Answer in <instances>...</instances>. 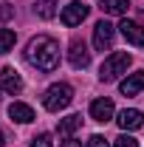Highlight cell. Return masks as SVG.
Listing matches in <instances>:
<instances>
[{
  "label": "cell",
  "instance_id": "obj_8",
  "mask_svg": "<svg viewBox=\"0 0 144 147\" xmlns=\"http://www.w3.org/2000/svg\"><path fill=\"white\" fill-rule=\"evenodd\" d=\"M113 110H116V108H113V102H110L108 96L90 102V116H93V122H102V125L110 122V119H113Z\"/></svg>",
  "mask_w": 144,
  "mask_h": 147
},
{
  "label": "cell",
  "instance_id": "obj_15",
  "mask_svg": "<svg viewBox=\"0 0 144 147\" xmlns=\"http://www.w3.org/2000/svg\"><path fill=\"white\" fill-rule=\"evenodd\" d=\"M34 11H37V17L51 20L57 14V0H37V3H34Z\"/></svg>",
  "mask_w": 144,
  "mask_h": 147
},
{
  "label": "cell",
  "instance_id": "obj_4",
  "mask_svg": "<svg viewBox=\"0 0 144 147\" xmlns=\"http://www.w3.org/2000/svg\"><path fill=\"white\" fill-rule=\"evenodd\" d=\"M113 37H116V28L110 26L108 20H99L96 26H93V45H96V51H105L113 45Z\"/></svg>",
  "mask_w": 144,
  "mask_h": 147
},
{
  "label": "cell",
  "instance_id": "obj_11",
  "mask_svg": "<svg viewBox=\"0 0 144 147\" xmlns=\"http://www.w3.org/2000/svg\"><path fill=\"white\" fill-rule=\"evenodd\" d=\"M9 116H11V122H20V125L34 122V110L28 108V105H23V102H11L9 105Z\"/></svg>",
  "mask_w": 144,
  "mask_h": 147
},
{
  "label": "cell",
  "instance_id": "obj_19",
  "mask_svg": "<svg viewBox=\"0 0 144 147\" xmlns=\"http://www.w3.org/2000/svg\"><path fill=\"white\" fill-rule=\"evenodd\" d=\"M14 17V6L11 3H0V20H11Z\"/></svg>",
  "mask_w": 144,
  "mask_h": 147
},
{
  "label": "cell",
  "instance_id": "obj_6",
  "mask_svg": "<svg viewBox=\"0 0 144 147\" xmlns=\"http://www.w3.org/2000/svg\"><path fill=\"white\" fill-rule=\"evenodd\" d=\"M88 3H82V0H73V3H68L65 9H62V23L65 26H79L82 20L88 17Z\"/></svg>",
  "mask_w": 144,
  "mask_h": 147
},
{
  "label": "cell",
  "instance_id": "obj_13",
  "mask_svg": "<svg viewBox=\"0 0 144 147\" xmlns=\"http://www.w3.org/2000/svg\"><path fill=\"white\" fill-rule=\"evenodd\" d=\"M76 127H82V116H76V113H73V116H65V119H59V127H57V133L68 139V136H71Z\"/></svg>",
  "mask_w": 144,
  "mask_h": 147
},
{
  "label": "cell",
  "instance_id": "obj_14",
  "mask_svg": "<svg viewBox=\"0 0 144 147\" xmlns=\"http://www.w3.org/2000/svg\"><path fill=\"white\" fill-rule=\"evenodd\" d=\"M130 0H102V11L105 14H127Z\"/></svg>",
  "mask_w": 144,
  "mask_h": 147
},
{
  "label": "cell",
  "instance_id": "obj_1",
  "mask_svg": "<svg viewBox=\"0 0 144 147\" xmlns=\"http://www.w3.org/2000/svg\"><path fill=\"white\" fill-rule=\"evenodd\" d=\"M26 57H28V62L34 65L37 71H42V74H51V71L59 68V45H57L54 37H45V34L34 37L28 42Z\"/></svg>",
  "mask_w": 144,
  "mask_h": 147
},
{
  "label": "cell",
  "instance_id": "obj_12",
  "mask_svg": "<svg viewBox=\"0 0 144 147\" xmlns=\"http://www.w3.org/2000/svg\"><path fill=\"white\" fill-rule=\"evenodd\" d=\"M139 91H144V71L130 74L124 82H122V93H124V96H136Z\"/></svg>",
  "mask_w": 144,
  "mask_h": 147
},
{
  "label": "cell",
  "instance_id": "obj_20",
  "mask_svg": "<svg viewBox=\"0 0 144 147\" xmlns=\"http://www.w3.org/2000/svg\"><path fill=\"white\" fill-rule=\"evenodd\" d=\"M88 147H110V144H108L105 136H90V139H88Z\"/></svg>",
  "mask_w": 144,
  "mask_h": 147
},
{
  "label": "cell",
  "instance_id": "obj_10",
  "mask_svg": "<svg viewBox=\"0 0 144 147\" xmlns=\"http://www.w3.org/2000/svg\"><path fill=\"white\" fill-rule=\"evenodd\" d=\"M0 88H3L6 93H11V96L20 93V91H23V79H20V74L14 71V68H3V71H0Z\"/></svg>",
  "mask_w": 144,
  "mask_h": 147
},
{
  "label": "cell",
  "instance_id": "obj_5",
  "mask_svg": "<svg viewBox=\"0 0 144 147\" xmlns=\"http://www.w3.org/2000/svg\"><path fill=\"white\" fill-rule=\"evenodd\" d=\"M68 62H71V68H76V71H85L90 65V51L85 42H79V40H73L71 48H68Z\"/></svg>",
  "mask_w": 144,
  "mask_h": 147
},
{
  "label": "cell",
  "instance_id": "obj_9",
  "mask_svg": "<svg viewBox=\"0 0 144 147\" xmlns=\"http://www.w3.org/2000/svg\"><path fill=\"white\" fill-rule=\"evenodd\" d=\"M119 127L122 130H139L144 125V113L141 110H136V108H124L122 113H119Z\"/></svg>",
  "mask_w": 144,
  "mask_h": 147
},
{
  "label": "cell",
  "instance_id": "obj_18",
  "mask_svg": "<svg viewBox=\"0 0 144 147\" xmlns=\"http://www.w3.org/2000/svg\"><path fill=\"white\" fill-rule=\"evenodd\" d=\"M113 147H139V142L133 139V136H127V133H122L116 142H113Z\"/></svg>",
  "mask_w": 144,
  "mask_h": 147
},
{
  "label": "cell",
  "instance_id": "obj_16",
  "mask_svg": "<svg viewBox=\"0 0 144 147\" xmlns=\"http://www.w3.org/2000/svg\"><path fill=\"white\" fill-rule=\"evenodd\" d=\"M14 42H17V37L11 28H0V54H9L14 48Z\"/></svg>",
  "mask_w": 144,
  "mask_h": 147
},
{
  "label": "cell",
  "instance_id": "obj_17",
  "mask_svg": "<svg viewBox=\"0 0 144 147\" xmlns=\"http://www.w3.org/2000/svg\"><path fill=\"white\" fill-rule=\"evenodd\" d=\"M54 142H51V133H40V136H34L31 139V147H51Z\"/></svg>",
  "mask_w": 144,
  "mask_h": 147
},
{
  "label": "cell",
  "instance_id": "obj_22",
  "mask_svg": "<svg viewBox=\"0 0 144 147\" xmlns=\"http://www.w3.org/2000/svg\"><path fill=\"white\" fill-rule=\"evenodd\" d=\"M0 144H3V133H0Z\"/></svg>",
  "mask_w": 144,
  "mask_h": 147
},
{
  "label": "cell",
  "instance_id": "obj_2",
  "mask_svg": "<svg viewBox=\"0 0 144 147\" xmlns=\"http://www.w3.org/2000/svg\"><path fill=\"white\" fill-rule=\"evenodd\" d=\"M71 102H73V88H71V85H65V82L51 85V88L45 91V96H42V105H45V110H51V113L65 110Z\"/></svg>",
  "mask_w": 144,
  "mask_h": 147
},
{
  "label": "cell",
  "instance_id": "obj_7",
  "mask_svg": "<svg viewBox=\"0 0 144 147\" xmlns=\"http://www.w3.org/2000/svg\"><path fill=\"white\" fill-rule=\"evenodd\" d=\"M119 31H122V37H124L130 45H144V26H139V23H133V20H122L119 23Z\"/></svg>",
  "mask_w": 144,
  "mask_h": 147
},
{
  "label": "cell",
  "instance_id": "obj_3",
  "mask_svg": "<svg viewBox=\"0 0 144 147\" xmlns=\"http://www.w3.org/2000/svg\"><path fill=\"white\" fill-rule=\"evenodd\" d=\"M130 59H133V57L127 54V51H116V54H110L108 59L102 62V68H99V79H102V82H116L122 74H127Z\"/></svg>",
  "mask_w": 144,
  "mask_h": 147
},
{
  "label": "cell",
  "instance_id": "obj_21",
  "mask_svg": "<svg viewBox=\"0 0 144 147\" xmlns=\"http://www.w3.org/2000/svg\"><path fill=\"white\" fill-rule=\"evenodd\" d=\"M62 147H82L79 142H73V139H68V142H62Z\"/></svg>",
  "mask_w": 144,
  "mask_h": 147
}]
</instances>
